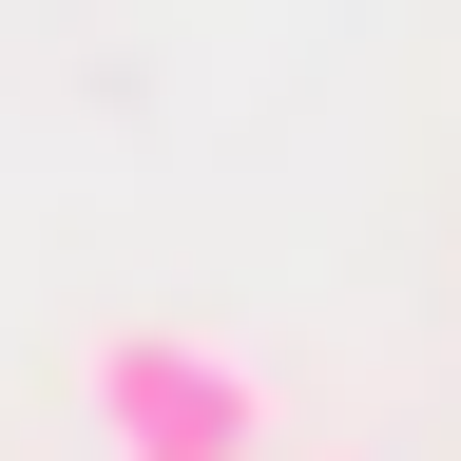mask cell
I'll list each match as a JSON object with an SVG mask.
<instances>
[{
  "label": "cell",
  "instance_id": "obj_1",
  "mask_svg": "<svg viewBox=\"0 0 461 461\" xmlns=\"http://www.w3.org/2000/svg\"><path fill=\"white\" fill-rule=\"evenodd\" d=\"M77 403H96L115 461H288L269 384L230 366L212 327H96V346H77Z\"/></svg>",
  "mask_w": 461,
  "mask_h": 461
}]
</instances>
